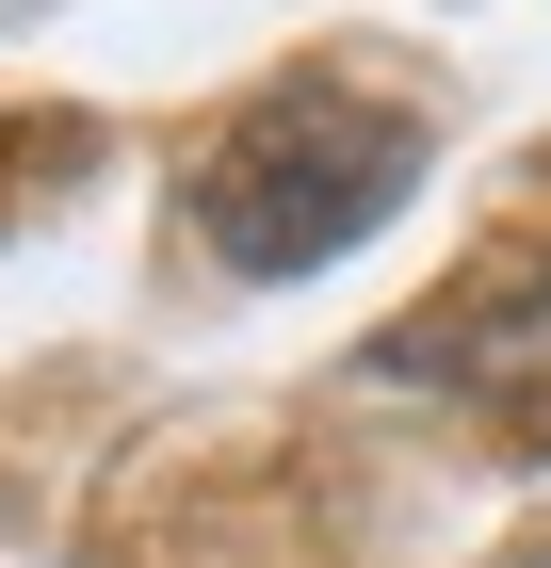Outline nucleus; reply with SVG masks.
<instances>
[{
  "label": "nucleus",
  "instance_id": "obj_2",
  "mask_svg": "<svg viewBox=\"0 0 551 568\" xmlns=\"http://www.w3.org/2000/svg\"><path fill=\"white\" fill-rule=\"evenodd\" d=\"M357 374H374V390L487 406L519 455H551V261H487L470 293H438V308H406V325H374V357H357Z\"/></svg>",
  "mask_w": 551,
  "mask_h": 568
},
{
  "label": "nucleus",
  "instance_id": "obj_3",
  "mask_svg": "<svg viewBox=\"0 0 551 568\" xmlns=\"http://www.w3.org/2000/svg\"><path fill=\"white\" fill-rule=\"evenodd\" d=\"M0 212H17V195H0Z\"/></svg>",
  "mask_w": 551,
  "mask_h": 568
},
{
  "label": "nucleus",
  "instance_id": "obj_1",
  "mask_svg": "<svg viewBox=\"0 0 551 568\" xmlns=\"http://www.w3.org/2000/svg\"><path fill=\"white\" fill-rule=\"evenodd\" d=\"M406 179H422V114H389L357 82H276L195 146L178 212H195V244L227 276H325L406 212Z\"/></svg>",
  "mask_w": 551,
  "mask_h": 568
}]
</instances>
